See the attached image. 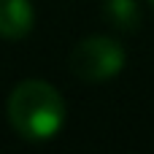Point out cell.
<instances>
[{
	"mask_svg": "<svg viewBox=\"0 0 154 154\" xmlns=\"http://www.w3.org/2000/svg\"><path fill=\"white\" fill-rule=\"evenodd\" d=\"M8 122L27 141H49L65 125V100L49 81H19L8 97Z\"/></svg>",
	"mask_w": 154,
	"mask_h": 154,
	"instance_id": "6da1fadb",
	"label": "cell"
},
{
	"mask_svg": "<svg viewBox=\"0 0 154 154\" xmlns=\"http://www.w3.org/2000/svg\"><path fill=\"white\" fill-rule=\"evenodd\" d=\"M125 46L116 38L108 35H89L84 41H79L70 54H68V68L76 79L81 81H108L114 76L122 73L125 68Z\"/></svg>",
	"mask_w": 154,
	"mask_h": 154,
	"instance_id": "7a4b0ae2",
	"label": "cell"
},
{
	"mask_svg": "<svg viewBox=\"0 0 154 154\" xmlns=\"http://www.w3.org/2000/svg\"><path fill=\"white\" fill-rule=\"evenodd\" d=\"M35 24V11L30 0H0V38L19 41Z\"/></svg>",
	"mask_w": 154,
	"mask_h": 154,
	"instance_id": "3957f363",
	"label": "cell"
},
{
	"mask_svg": "<svg viewBox=\"0 0 154 154\" xmlns=\"http://www.w3.org/2000/svg\"><path fill=\"white\" fill-rule=\"evenodd\" d=\"M103 16L108 19L111 27H116L122 32H133L141 24V5H138V0H106Z\"/></svg>",
	"mask_w": 154,
	"mask_h": 154,
	"instance_id": "277c9868",
	"label": "cell"
},
{
	"mask_svg": "<svg viewBox=\"0 0 154 154\" xmlns=\"http://www.w3.org/2000/svg\"><path fill=\"white\" fill-rule=\"evenodd\" d=\"M149 3H152V8H154V0H149Z\"/></svg>",
	"mask_w": 154,
	"mask_h": 154,
	"instance_id": "5b68a950",
	"label": "cell"
}]
</instances>
